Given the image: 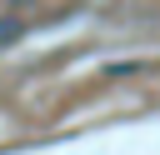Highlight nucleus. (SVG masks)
I'll use <instances>...</instances> for the list:
<instances>
[]
</instances>
